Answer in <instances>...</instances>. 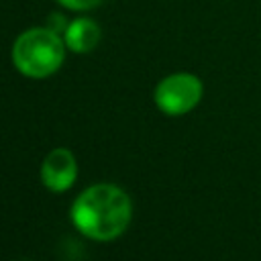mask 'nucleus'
Wrapping results in <instances>:
<instances>
[{
  "label": "nucleus",
  "instance_id": "5",
  "mask_svg": "<svg viewBox=\"0 0 261 261\" xmlns=\"http://www.w3.org/2000/svg\"><path fill=\"white\" fill-rule=\"evenodd\" d=\"M63 41L65 47L73 53H90L98 43H100V27L94 18L88 16H80L73 18L71 22H67L65 31H63Z\"/></svg>",
  "mask_w": 261,
  "mask_h": 261
},
{
  "label": "nucleus",
  "instance_id": "6",
  "mask_svg": "<svg viewBox=\"0 0 261 261\" xmlns=\"http://www.w3.org/2000/svg\"><path fill=\"white\" fill-rule=\"evenodd\" d=\"M63 8H69L73 12H86L96 8L98 4H102V0H57Z\"/></svg>",
  "mask_w": 261,
  "mask_h": 261
},
{
  "label": "nucleus",
  "instance_id": "3",
  "mask_svg": "<svg viewBox=\"0 0 261 261\" xmlns=\"http://www.w3.org/2000/svg\"><path fill=\"white\" fill-rule=\"evenodd\" d=\"M204 96V84L196 73L175 71L165 75L153 92L155 106L167 116H181L192 112Z\"/></svg>",
  "mask_w": 261,
  "mask_h": 261
},
{
  "label": "nucleus",
  "instance_id": "1",
  "mask_svg": "<svg viewBox=\"0 0 261 261\" xmlns=\"http://www.w3.org/2000/svg\"><path fill=\"white\" fill-rule=\"evenodd\" d=\"M133 218L130 196L112 184L86 188L71 204L73 226L94 241H112L120 237Z\"/></svg>",
  "mask_w": 261,
  "mask_h": 261
},
{
  "label": "nucleus",
  "instance_id": "4",
  "mask_svg": "<svg viewBox=\"0 0 261 261\" xmlns=\"http://www.w3.org/2000/svg\"><path fill=\"white\" fill-rule=\"evenodd\" d=\"M77 177V163L69 149L57 147L47 153L41 165V181L51 192H65Z\"/></svg>",
  "mask_w": 261,
  "mask_h": 261
},
{
  "label": "nucleus",
  "instance_id": "2",
  "mask_svg": "<svg viewBox=\"0 0 261 261\" xmlns=\"http://www.w3.org/2000/svg\"><path fill=\"white\" fill-rule=\"evenodd\" d=\"M10 57L12 65L22 75L43 80L61 67L65 59V41L49 27H35L16 37Z\"/></svg>",
  "mask_w": 261,
  "mask_h": 261
}]
</instances>
